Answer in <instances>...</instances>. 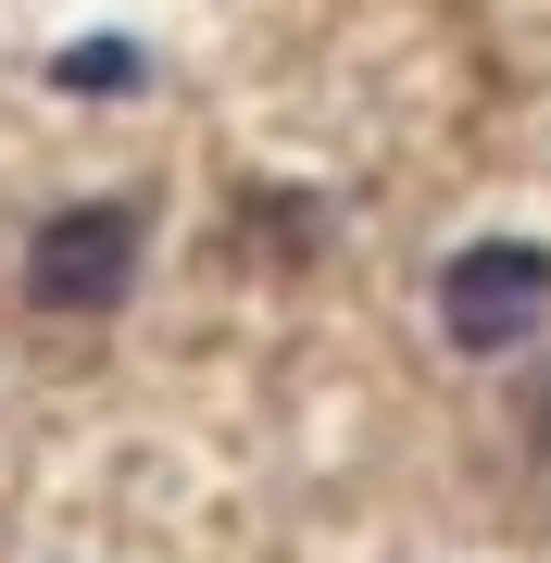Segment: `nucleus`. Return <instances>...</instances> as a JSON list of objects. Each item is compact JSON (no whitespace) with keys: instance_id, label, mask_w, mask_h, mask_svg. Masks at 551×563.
<instances>
[{"instance_id":"7ed1b4c3","label":"nucleus","mask_w":551,"mask_h":563,"mask_svg":"<svg viewBox=\"0 0 551 563\" xmlns=\"http://www.w3.org/2000/svg\"><path fill=\"white\" fill-rule=\"evenodd\" d=\"M51 76H63V88H88V101H113V88H139V76H151V63H139V51H125V38H76V51H63V63H51Z\"/></svg>"},{"instance_id":"f257e3e1","label":"nucleus","mask_w":551,"mask_h":563,"mask_svg":"<svg viewBox=\"0 0 551 563\" xmlns=\"http://www.w3.org/2000/svg\"><path fill=\"white\" fill-rule=\"evenodd\" d=\"M139 251H151L139 201H76V213H51L25 239V301L38 313H113L139 288Z\"/></svg>"},{"instance_id":"f03ea898","label":"nucleus","mask_w":551,"mask_h":563,"mask_svg":"<svg viewBox=\"0 0 551 563\" xmlns=\"http://www.w3.org/2000/svg\"><path fill=\"white\" fill-rule=\"evenodd\" d=\"M539 313H551V251H539V239H476V251H451V276H439L451 351H527Z\"/></svg>"}]
</instances>
